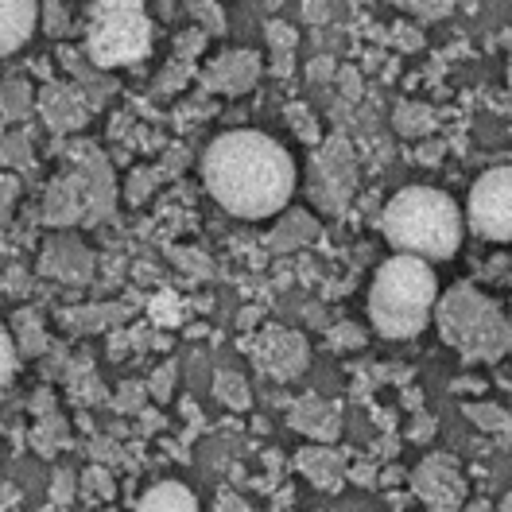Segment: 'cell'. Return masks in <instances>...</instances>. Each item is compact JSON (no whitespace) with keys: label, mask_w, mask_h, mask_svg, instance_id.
I'll return each mask as SVG.
<instances>
[{"label":"cell","mask_w":512,"mask_h":512,"mask_svg":"<svg viewBox=\"0 0 512 512\" xmlns=\"http://www.w3.org/2000/svg\"><path fill=\"white\" fill-rule=\"evenodd\" d=\"M202 179L214 202L233 218H272L288 206L295 191V163L288 148H280L272 136L237 128L222 132L206 156H202Z\"/></svg>","instance_id":"cell-1"},{"label":"cell","mask_w":512,"mask_h":512,"mask_svg":"<svg viewBox=\"0 0 512 512\" xmlns=\"http://www.w3.org/2000/svg\"><path fill=\"white\" fill-rule=\"evenodd\" d=\"M462 210L435 187H404L384 210V237L400 253L447 260L462 245Z\"/></svg>","instance_id":"cell-2"},{"label":"cell","mask_w":512,"mask_h":512,"mask_svg":"<svg viewBox=\"0 0 512 512\" xmlns=\"http://www.w3.org/2000/svg\"><path fill=\"white\" fill-rule=\"evenodd\" d=\"M439 299V284L431 260L400 253L384 260L373 291H369V319L384 338H412L419 334Z\"/></svg>","instance_id":"cell-3"},{"label":"cell","mask_w":512,"mask_h":512,"mask_svg":"<svg viewBox=\"0 0 512 512\" xmlns=\"http://www.w3.org/2000/svg\"><path fill=\"white\" fill-rule=\"evenodd\" d=\"M86 51L97 66H132L152 51V20L140 12H94Z\"/></svg>","instance_id":"cell-4"},{"label":"cell","mask_w":512,"mask_h":512,"mask_svg":"<svg viewBox=\"0 0 512 512\" xmlns=\"http://www.w3.org/2000/svg\"><path fill=\"white\" fill-rule=\"evenodd\" d=\"M466 214L485 241H512V167H493L481 175Z\"/></svg>","instance_id":"cell-5"},{"label":"cell","mask_w":512,"mask_h":512,"mask_svg":"<svg viewBox=\"0 0 512 512\" xmlns=\"http://www.w3.org/2000/svg\"><path fill=\"white\" fill-rule=\"evenodd\" d=\"M39 4L35 0H0V59L20 51L35 32Z\"/></svg>","instance_id":"cell-6"},{"label":"cell","mask_w":512,"mask_h":512,"mask_svg":"<svg viewBox=\"0 0 512 512\" xmlns=\"http://www.w3.org/2000/svg\"><path fill=\"white\" fill-rule=\"evenodd\" d=\"M136 512H198V501L187 485L160 481V485L144 489V497L136 501Z\"/></svg>","instance_id":"cell-7"},{"label":"cell","mask_w":512,"mask_h":512,"mask_svg":"<svg viewBox=\"0 0 512 512\" xmlns=\"http://www.w3.org/2000/svg\"><path fill=\"white\" fill-rule=\"evenodd\" d=\"M12 373H16V346H12V334L0 322V388L12 381Z\"/></svg>","instance_id":"cell-8"},{"label":"cell","mask_w":512,"mask_h":512,"mask_svg":"<svg viewBox=\"0 0 512 512\" xmlns=\"http://www.w3.org/2000/svg\"><path fill=\"white\" fill-rule=\"evenodd\" d=\"M194 16L210 28V32H222V16H218V8H214V0H191Z\"/></svg>","instance_id":"cell-9"},{"label":"cell","mask_w":512,"mask_h":512,"mask_svg":"<svg viewBox=\"0 0 512 512\" xmlns=\"http://www.w3.org/2000/svg\"><path fill=\"white\" fill-rule=\"evenodd\" d=\"M97 12H140L144 0H94Z\"/></svg>","instance_id":"cell-10"},{"label":"cell","mask_w":512,"mask_h":512,"mask_svg":"<svg viewBox=\"0 0 512 512\" xmlns=\"http://www.w3.org/2000/svg\"><path fill=\"white\" fill-rule=\"evenodd\" d=\"M509 86H512V63H509Z\"/></svg>","instance_id":"cell-11"}]
</instances>
